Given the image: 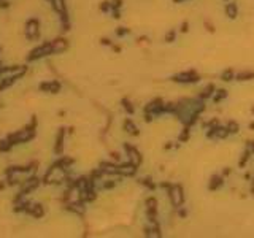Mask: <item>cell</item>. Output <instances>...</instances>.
I'll use <instances>...</instances> for the list:
<instances>
[{
  "label": "cell",
  "instance_id": "cell-1",
  "mask_svg": "<svg viewBox=\"0 0 254 238\" xmlns=\"http://www.w3.org/2000/svg\"><path fill=\"white\" fill-rule=\"evenodd\" d=\"M34 137H35V132L34 130L25 129V130H19L16 133H11L8 137V140H10L11 145H19V143H27V141H30Z\"/></svg>",
  "mask_w": 254,
  "mask_h": 238
},
{
  "label": "cell",
  "instance_id": "cell-2",
  "mask_svg": "<svg viewBox=\"0 0 254 238\" xmlns=\"http://www.w3.org/2000/svg\"><path fill=\"white\" fill-rule=\"evenodd\" d=\"M168 195H170V200H172V203H173L175 208H180V206L183 205V202H184V194H183V187H181V186H178V184L170 186Z\"/></svg>",
  "mask_w": 254,
  "mask_h": 238
},
{
  "label": "cell",
  "instance_id": "cell-3",
  "mask_svg": "<svg viewBox=\"0 0 254 238\" xmlns=\"http://www.w3.org/2000/svg\"><path fill=\"white\" fill-rule=\"evenodd\" d=\"M48 54H54V51H53V41H48V43L41 44L40 48H35V49L30 53V56H29V60H35V59L45 57Z\"/></svg>",
  "mask_w": 254,
  "mask_h": 238
},
{
  "label": "cell",
  "instance_id": "cell-4",
  "mask_svg": "<svg viewBox=\"0 0 254 238\" xmlns=\"http://www.w3.org/2000/svg\"><path fill=\"white\" fill-rule=\"evenodd\" d=\"M40 35V22L37 19H29L25 24V37L29 40H35Z\"/></svg>",
  "mask_w": 254,
  "mask_h": 238
},
{
  "label": "cell",
  "instance_id": "cell-5",
  "mask_svg": "<svg viewBox=\"0 0 254 238\" xmlns=\"http://www.w3.org/2000/svg\"><path fill=\"white\" fill-rule=\"evenodd\" d=\"M173 81H176V83H197L198 75L194 70H189V71H184V73H180V75L173 76Z\"/></svg>",
  "mask_w": 254,
  "mask_h": 238
},
{
  "label": "cell",
  "instance_id": "cell-6",
  "mask_svg": "<svg viewBox=\"0 0 254 238\" xmlns=\"http://www.w3.org/2000/svg\"><path fill=\"white\" fill-rule=\"evenodd\" d=\"M124 149H125V153H127V156H129V160L134 163V165H140L141 163V156H140V153L132 146V145H129V143H125L124 145Z\"/></svg>",
  "mask_w": 254,
  "mask_h": 238
},
{
  "label": "cell",
  "instance_id": "cell-7",
  "mask_svg": "<svg viewBox=\"0 0 254 238\" xmlns=\"http://www.w3.org/2000/svg\"><path fill=\"white\" fill-rule=\"evenodd\" d=\"M40 186V179L38 178H30L29 181H25V184L22 186V189H21V192H19V195H24V194H29V192H32L34 189H37Z\"/></svg>",
  "mask_w": 254,
  "mask_h": 238
},
{
  "label": "cell",
  "instance_id": "cell-8",
  "mask_svg": "<svg viewBox=\"0 0 254 238\" xmlns=\"http://www.w3.org/2000/svg\"><path fill=\"white\" fill-rule=\"evenodd\" d=\"M118 173L122 175V176H134V175L137 173V165H134L132 162L124 163V165H119Z\"/></svg>",
  "mask_w": 254,
  "mask_h": 238
},
{
  "label": "cell",
  "instance_id": "cell-9",
  "mask_svg": "<svg viewBox=\"0 0 254 238\" xmlns=\"http://www.w3.org/2000/svg\"><path fill=\"white\" fill-rule=\"evenodd\" d=\"M40 89L45 91V92H53V94H57L61 91V84L57 81H51V83H43L40 84Z\"/></svg>",
  "mask_w": 254,
  "mask_h": 238
},
{
  "label": "cell",
  "instance_id": "cell-10",
  "mask_svg": "<svg viewBox=\"0 0 254 238\" xmlns=\"http://www.w3.org/2000/svg\"><path fill=\"white\" fill-rule=\"evenodd\" d=\"M100 170L103 173H108V175H116L118 170H119V167L114 165V163H110V162H102L100 163Z\"/></svg>",
  "mask_w": 254,
  "mask_h": 238
},
{
  "label": "cell",
  "instance_id": "cell-11",
  "mask_svg": "<svg viewBox=\"0 0 254 238\" xmlns=\"http://www.w3.org/2000/svg\"><path fill=\"white\" fill-rule=\"evenodd\" d=\"M146 111H148V113H161V111H164L162 100H161V99H156L154 102H151V103L146 106Z\"/></svg>",
  "mask_w": 254,
  "mask_h": 238
},
{
  "label": "cell",
  "instance_id": "cell-12",
  "mask_svg": "<svg viewBox=\"0 0 254 238\" xmlns=\"http://www.w3.org/2000/svg\"><path fill=\"white\" fill-rule=\"evenodd\" d=\"M65 49H67V41L64 38H57V40L53 41V51H54V54H59V53H62Z\"/></svg>",
  "mask_w": 254,
  "mask_h": 238
},
{
  "label": "cell",
  "instance_id": "cell-13",
  "mask_svg": "<svg viewBox=\"0 0 254 238\" xmlns=\"http://www.w3.org/2000/svg\"><path fill=\"white\" fill-rule=\"evenodd\" d=\"M27 213H30V214H32L34 218H41L45 211H43V206H41V205L35 203V205H30V206H29Z\"/></svg>",
  "mask_w": 254,
  "mask_h": 238
},
{
  "label": "cell",
  "instance_id": "cell-14",
  "mask_svg": "<svg viewBox=\"0 0 254 238\" xmlns=\"http://www.w3.org/2000/svg\"><path fill=\"white\" fill-rule=\"evenodd\" d=\"M64 129H61L59 135H57V140H56V148H54V153L56 154H61L62 153V145H64Z\"/></svg>",
  "mask_w": 254,
  "mask_h": 238
},
{
  "label": "cell",
  "instance_id": "cell-15",
  "mask_svg": "<svg viewBox=\"0 0 254 238\" xmlns=\"http://www.w3.org/2000/svg\"><path fill=\"white\" fill-rule=\"evenodd\" d=\"M237 13H238V10H237V5L235 3H227V7H225V14L229 16V18H237Z\"/></svg>",
  "mask_w": 254,
  "mask_h": 238
},
{
  "label": "cell",
  "instance_id": "cell-16",
  "mask_svg": "<svg viewBox=\"0 0 254 238\" xmlns=\"http://www.w3.org/2000/svg\"><path fill=\"white\" fill-rule=\"evenodd\" d=\"M124 129L127 130V132H130L132 135H140V132H138V129L134 126V122L130 121V119H127V121L124 122Z\"/></svg>",
  "mask_w": 254,
  "mask_h": 238
},
{
  "label": "cell",
  "instance_id": "cell-17",
  "mask_svg": "<svg viewBox=\"0 0 254 238\" xmlns=\"http://www.w3.org/2000/svg\"><path fill=\"white\" fill-rule=\"evenodd\" d=\"M221 184H222V178H221V176H218V175H214V176L211 178V181H210V186H208V187H210V190H216V189H218Z\"/></svg>",
  "mask_w": 254,
  "mask_h": 238
},
{
  "label": "cell",
  "instance_id": "cell-18",
  "mask_svg": "<svg viewBox=\"0 0 254 238\" xmlns=\"http://www.w3.org/2000/svg\"><path fill=\"white\" fill-rule=\"evenodd\" d=\"M73 163V159H70V157H62V159H59L54 165L56 167H61V168H67L68 165H71Z\"/></svg>",
  "mask_w": 254,
  "mask_h": 238
},
{
  "label": "cell",
  "instance_id": "cell-19",
  "mask_svg": "<svg viewBox=\"0 0 254 238\" xmlns=\"http://www.w3.org/2000/svg\"><path fill=\"white\" fill-rule=\"evenodd\" d=\"M251 78H254V71H241V73L237 75L238 81H246V80H251Z\"/></svg>",
  "mask_w": 254,
  "mask_h": 238
},
{
  "label": "cell",
  "instance_id": "cell-20",
  "mask_svg": "<svg viewBox=\"0 0 254 238\" xmlns=\"http://www.w3.org/2000/svg\"><path fill=\"white\" fill-rule=\"evenodd\" d=\"M213 91H214V86H213V84H208L205 89H203V92L200 94V97H202V99H208L210 95L213 94Z\"/></svg>",
  "mask_w": 254,
  "mask_h": 238
},
{
  "label": "cell",
  "instance_id": "cell-21",
  "mask_svg": "<svg viewBox=\"0 0 254 238\" xmlns=\"http://www.w3.org/2000/svg\"><path fill=\"white\" fill-rule=\"evenodd\" d=\"M67 208H68L70 211H75V213H84L83 203H71V205H68Z\"/></svg>",
  "mask_w": 254,
  "mask_h": 238
},
{
  "label": "cell",
  "instance_id": "cell-22",
  "mask_svg": "<svg viewBox=\"0 0 254 238\" xmlns=\"http://www.w3.org/2000/svg\"><path fill=\"white\" fill-rule=\"evenodd\" d=\"M252 151L251 149H246L243 154H241V159H240V162H238V165H240V168H243V167H245V163L248 162V159H249V154H251Z\"/></svg>",
  "mask_w": 254,
  "mask_h": 238
},
{
  "label": "cell",
  "instance_id": "cell-23",
  "mask_svg": "<svg viewBox=\"0 0 254 238\" xmlns=\"http://www.w3.org/2000/svg\"><path fill=\"white\" fill-rule=\"evenodd\" d=\"M229 133H230V132H229L227 127H221V126H218V132H216L218 138H227Z\"/></svg>",
  "mask_w": 254,
  "mask_h": 238
},
{
  "label": "cell",
  "instance_id": "cell-24",
  "mask_svg": "<svg viewBox=\"0 0 254 238\" xmlns=\"http://www.w3.org/2000/svg\"><path fill=\"white\" fill-rule=\"evenodd\" d=\"M11 146L13 145L10 143V140H2V141H0V151H2V153H7Z\"/></svg>",
  "mask_w": 254,
  "mask_h": 238
},
{
  "label": "cell",
  "instance_id": "cell-25",
  "mask_svg": "<svg viewBox=\"0 0 254 238\" xmlns=\"http://www.w3.org/2000/svg\"><path fill=\"white\" fill-rule=\"evenodd\" d=\"M122 105H124V110L127 111V113H130V114H134V111H135V108H134V105L127 100V99H124L122 100Z\"/></svg>",
  "mask_w": 254,
  "mask_h": 238
},
{
  "label": "cell",
  "instance_id": "cell-26",
  "mask_svg": "<svg viewBox=\"0 0 254 238\" xmlns=\"http://www.w3.org/2000/svg\"><path fill=\"white\" fill-rule=\"evenodd\" d=\"M225 97H227V91L219 89V91H218V94H216V97H214V103L221 102V100H222V99H225Z\"/></svg>",
  "mask_w": 254,
  "mask_h": 238
},
{
  "label": "cell",
  "instance_id": "cell-27",
  "mask_svg": "<svg viewBox=\"0 0 254 238\" xmlns=\"http://www.w3.org/2000/svg\"><path fill=\"white\" fill-rule=\"evenodd\" d=\"M234 78V71H232V68H227L224 73H222V81H230Z\"/></svg>",
  "mask_w": 254,
  "mask_h": 238
},
{
  "label": "cell",
  "instance_id": "cell-28",
  "mask_svg": "<svg viewBox=\"0 0 254 238\" xmlns=\"http://www.w3.org/2000/svg\"><path fill=\"white\" fill-rule=\"evenodd\" d=\"M227 129H229V132H230V133H237L238 132V124L235 121H230V122H229V126H227Z\"/></svg>",
  "mask_w": 254,
  "mask_h": 238
},
{
  "label": "cell",
  "instance_id": "cell-29",
  "mask_svg": "<svg viewBox=\"0 0 254 238\" xmlns=\"http://www.w3.org/2000/svg\"><path fill=\"white\" fill-rule=\"evenodd\" d=\"M140 183H141V184H145V186H146V187H149V189H156V184H154V183H151V179H149V178H141V179H140Z\"/></svg>",
  "mask_w": 254,
  "mask_h": 238
},
{
  "label": "cell",
  "instance_id": "cell-30",
  "mask_svg": "<svg viewBox=\"0 0 254 238\" xmlns=\"http://www.w3.org/2000/svg\"><path fill=\"white\" fill-rule=\"evenodd\" d=\"M146 206H148V208H157V200H156L154 197H149V199L146 200Z\"/></svg>",
  "mask_w": 254,
  "mask_h": 238
},
{
  "label": "cell",
  "instance_id": "cell-31",
  "mask_svg": "<svg viewBox=\"0 0 254 238\" xmlns=\"http://www.w3.org/2000/svg\"><path fill=\"white\" fill-rule=\"evenodd\" d=\"M130 30L129 29H125V27H119V29H116V35L118 37H124V35H127Z\"/></svg>",
  "mask_w": 254,
  "mask_h": 238
},
{
  "label": "cell",
  "instance_id": "cell-32",
  "mask_svg": "<svg viewBox=\"0 0 254 238\" xmlns=\"http://www.w3.org/2000/svg\"><path fill=\"white\" fill-rule=\"evenodd\" d=\"M188 138H189V126H186V129H184L183 133L180 135V140H181V141H186Z\"/></svg>",
  "mask_w": 254,
  "mask_h": 238
},
{
  "label": "cell",
  "instance_id": "cell-33",
  "mask_svg": "<svg viewBox=\"0 0 254 238\" xmlns=\"http://www.w3.org/2000/svg\"><path fill=\"white\" fill-rule=\"evenodd\" d=\"M175 40V30H170L167 35H165V41H168V43H172Z\"/></svg>",
  "mask_w": 254,
  "mask_h": 238
},
{
  "label": "cell",
  "instance_id": "cell-34",
  "mask_svg": "<svg viewBox=\"0 0 254 238\" xmlns=\"http://www.w3.org/2000/svg\"><path fill=\"white\" fill-rule=\"evenodd\" d=\"M121 5H122V0H113L111 2V8H114V10L121 8Z\"/></svg>",
  "mask_w": 254,
  "mask_h": 238
},
{
  "label": "cell",
  "instance_id": "cell-35",
  "mask_svg": "<svg viewBox=\"0 0 254 238\" xmlns=\"http://www.w3.org/2000/svg\"><path fill=\"white\" fill-rule=\"evenodd\" d=\"M110 8H111V3H110V2H103V3L100 5V10H102V11H108Z\"/></svg>",
  "mask_w": 254,
  "mask_h": 238
},
{
  "label": "cell",
  "instance_id": "cell-36",
  "mask_svg": "<svg viewBox=\"0 0 254 238\" xmlns=\"http://www.w3.org/2000/svg\"><path fill=\"white\" fill-rule=\"evenodd\" d=\"M114 184H116L114 181H107V183L103 184V187H105V189H113V187H114Z\"/></svg>",
  "mask_w": 254,
  "mask_h": 238
},
{
  "label": "cell",
  "instance_id": "cell-37",
  "mask_svg": "<svg viewBox=\"0 0 254 238\" xmlns=\"http://www.w3.org/2000/svg\"><path fill=\"white\" fill-rule=\"evenodd\" d=\"M10 3L7 2V0H0V8H8Z\"/></svg>",
  "mask_w": 254,
  "mask_h": 238
},
{
  "label": "cell",
  "instance_id": "cell-38",
  "mask_svg": "<svg viewBox=\"0 0 254 238\" xmlns=\"http://www.w3.org/2000/svg\"><path fill=\"white\" fill-rule=\"evenodd\" d=\"M188 27H189V24H188V22H183V24H181V32H188V30H189Z\"/></svg>",
  "mask_w": 254,
  "mask_h": 238
},
{
  "label": "cell",
  "instance_id": "cell-39",
  "mask_svg": "<svg viewBox=\"0 0 254 238\" xmlns=\"http://www.w3.org/2000/svg\"><path fill=\"white\" fill-rule=\"evenodd\" d=\"M111 157H113V160H118V162H119V159H121L119 153H111Z\"/></svg>",
  "mask_w": 254,
  "mask_h": 238
},
{
  "label": "cell",
  "instance_id": "cell-40",
  "mask_svg": "<svg viewBox=\"0 0 254 238\" xmlns=\"http://www.w3.org/2000/svg\"><path fill=\"white\" fill-rule=\"evenodd\" d=\"M152 232H154L157 236H161V229H159V225H154V229H152Z\"/></svg>",
  "mask_w": 254,
  "mask_h": 238
},
{
  "label": "cell",
  "instance_id": "cell-41",
  "mask_svg": "<svg viewBox=\"0 0 254 238\" xmlns=\"http://www.w3.org/2000/svg\"><path fill=\"white\" fill-rule=\"evenodd\" d=\"M113 18H114V19H119V18H121V14H119V11H118V10H114V13H113Z\"/></svg>",
  "mask_w": 254,
  "mask_h": 238
},
{
  "label": "cell",
  "instance_id": "cell-42",
  "mask_svg": "<svg viewBox=\"0 0 254 238\" xmlns=\"http://www.w3.org/2000/svg\"><path fill=\"white\" fill-rule=\"evenodd\" d=\"M102 43H103V44H110V43H111V41H110V40H108V38H103V40H102Z\"/></svg>",
  "mask_w": 254,
  "mask_h": 238
},
{
  "label": "cell",
  "instance_id": "cell-43",
  "mask_svg": "<svg viewBox=\"0 0 254 238\" xmlns=\"http://www.w3.org/2000/svg\"><path fill=\"white\" fill-rule=\"evenodd\" d=\"M180 216H183V218L186 216V211H184V210H180Z\"/></svg>",
  "mask_w": 254,
  "mask_h": 238
},
{
  "label": "cell",
  "instance_id": "cell-44",
  "mask_svg": "<svg viewBox=\"0 0 254 238\" xmlns=\"http://www.w3.org/2000/svg\"><path fill=\"white\" fill-rule=\"evenodd\" d=\"M151 119H152V117H151V114H149V113H148V114H146V121H148V122H149V121H151Z\"/></svg>",
  "mask_w": 254,
  "mask_h": 238
},
{
  "label": "cell",
  "instance_id": "cell-45",
  "mask_svg": "<svg viewBox=\"0 0 254 238\" xmlns=\"http://www.w3.org/2000/svg\"><path fill=\"white\" fill-rule=\"evenodd\" d=\"M175 3H181V2H184V0H173Z\"/></svg>",
  "mask_w": 254,
  "mask_h": 238
},
{
  "label": "cell",
  "instance_id": "cell-46",
  "mask_svg": "<svg viewBox=\"0 0 254 238\" xmlns=\"http://www.w3.org/2000/svg\"><path fill=\"white\" fill-rule=\"evenodd\" d=\"M251 151L254 153V143H251Z\"/></svg>",
  "mask_w": 254,
  "mask_h": 238
},
{
  "label": "cell",
  "instance_id": "cell-47",
  "mask_svg": "<svg viewBox=\"0 0 254 238\" xmlns=\"http://www.w3.org/2000/svg\"><path fill=\"white\" fill-rule=\"evenodd\" d=\"M251 190H252V194H254V183H252V186H251Z\"/></svg>",
  "mask_w": 254,
  "mask_h": 238
},
{
  "label": "cell",
  "instance_id": "cell-48",
  "mask_svg": "<svg viewBox=\"0 0 254 238\" xmlns=\"http://www.w3.org/2000/svg\"><path fill=\"white\" fill-rule=\"evenodd\" d=\"M249 129H254V122H251V126H249Z\"/></svg>",
  "mask_w": 254,
  "mask_h": 238
},
{
  "label": "cell",
  "instance_id": "cell-49",
  "mask_svg": "<svg viewBox=\"0 0 254 238\" xmlns=\"http://www.w3.org/2000/svg\"><path fill=\"white\" fill-rule=\"evenodd\" d=\"M252 113H254V108H252Z\"/></svg>",
  "mask_w": 254,
  "mask_h": 238
},
{
  "label": "cell",
  "instance_id": "cell-50",
  "mask_svg": "<svg viewBox=\"0 0 254 238\" xmlns=\"http://www.w3.org/2000/svg\"><path fill=\"white\" fill-rule=\"evenodd\" d=\"M225 2H227V0H225Z\"/></svg>",
  "mask_w": 254,
  "mask_h": 238
}]
</instances>
